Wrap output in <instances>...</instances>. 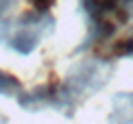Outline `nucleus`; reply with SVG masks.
<instances>
[{
  "label": "nucleus",
  "instance_id": "obj_1",
  "mask_svg": "<svg viewBox=\"0 0 133 124\" xmlns=\"http://www.w3.org/2000/svg\"><path fill=\"white\" fill-rule=\"evenodd\" d=\"M55 18L42 11H26L18 18L0 22V44L20 54H31L46 35H50Z\"/></svg>",
  "mask_w": 133,
  "mask_h": 124
},
{
  "label": "nucleus",
  "instance_id": "obj_6",
  "mask_svg": "<svg viewBox=\"0 0 133 124\" xmlns=\"http://www.w3.org/2000/svg\"><path fill=\"white\" fill-rule=\"evenodd\" d=\"M29 2H31V7L35 9V11L48 13V11H50V7L55 4V0H29Z\"/></svg>",
  "mask_w": 133,
  "mask_h": 124
},
{
  "label": "nucleus",
  "instance_id": "obj_7",
  "mask_svg": "<svg viewBox=\"0 0 133 124\" xmlns=\"http://www.w3.org/2000/svg\"><path fill=\"white\" fill-rule=\"evenodd\" d=\"M124 2H133V0H124Z\"/></svg>",
  "mask_w": 133,
  "mask_h": 124
},
{
  "label": "nucleus",
  "instance_id": "obj_2",
  "mask_svg": "<svg viewBox=\"0 0 133 124\" xmlns=\"http://www.w3.org/2000/svg\"><path fill=\"white\" fill-rule=\"evenodd\" d=\"M111 72L114 65L109 59H85L76 67H72V72L63 83V89L72 102L79 105L81 100H85L87 96L96 94L98 89L107 85Z\"/></svg>",
  "mask_w": 133,
  "mask_h": 124
},
{
  "label": "nucleus",
  "instance_id": "obj_3",
  "mask_svg": "<svg viewBox=\"0 0 133 124\" xmlns=\"http://www.w3.org/2000/svg\"><path fill=\"white\" fill-rule=\"evenodd\" d=\"M20 107L24 111H42V109H57L61 113L70 115L74 111V102L70 100V96L65 94L63 83L57 85V83H46V85L35 87L29 94H20L18 98Z\"/></svg>",
  "mask_w": 133,
  "mask_h": 124
},
{
  "label": "nucleus",
  "instance_id": "obj_5",
  "mask_svg": "<svg viewBox=\"0 0 133 124\" xmlns=\"http://www.w3.org/2000/svg\"><path fill=\"white\" fill-rule=\"evenodd\" d=\"M0 94L2 96H20L22 94V83L13 74L0 70Z\"/></svg>",
  "mask_w": 133,
  "mask_h": 124
},
{
  "label": "nucleus",
  "instance_id": "obj_4",
  "mask_svg": "<svg viewBox=\"0 0 133 124\" xmlns=\"http://www.w3.org/2000/svg\"><path fill=\"white\" fill-rule=\"evenodd\" d=\"M109 124H133V92H118L111 98Z\"/></svg>",
  "mask_w": 133,
  "mask_h": 124
}]
</instances>
